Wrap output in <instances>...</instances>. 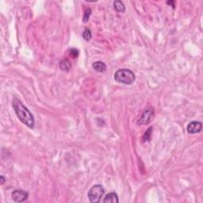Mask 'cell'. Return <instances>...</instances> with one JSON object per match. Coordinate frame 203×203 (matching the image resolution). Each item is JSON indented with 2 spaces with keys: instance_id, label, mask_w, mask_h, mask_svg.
<instances>
[{
  "instance_id": "obj_1",
  "label": "cell",
  "mask_w": 203,
  "mask_h": 203,
  "mask_svg": "<svg viewBox=\"0 0 203 203\" xmlns=\"http://www.w3.org/2000/svg\"><path fill=\"white\" fill-rule=\"evenodd\" d=\"M12 106L18 119L29 128L34 129L35 126V119L29 109L18 98L13 100Z\"/></svg>"
},
{
  "instance_id": "obj_2",
  "label": "cell",
  "mask_w": 203,
  "mask_h": 203,
  "mask_svg": "<svg viewBox=\"0 0 203 203\" xmlns=\"http://www.w3.org/2000/svg\"><path fill=\"white\" fill-rule=\"evenodd\" d=\"M135 79L136 76L133 71L126 68L118 70L114 74V80L125 85H131L133 83Z\"/></svg>"
},
{
  "instance_id": "obj_3",
  "label": "cell",
  "mask_w": 203,
  "mask_h": 203,
  "mask_svg": "<svg viewBox=\"0 0 203 203\" xmlns=\"http://www.w3.org/2000/svg\"><path fill=\"white\" fill-rule=\"evenodd\" d=\"M105 190L101 185L93 186L88 192V199L91 203H98L101 201Z\"/></svg>"
},
{
  "instance_id": "obj_4",
  "label": "cell",
  "mask_w": 203,
  "mask_h": 203,
  "mask_svg": "<svg viewBox=\"0 0 203 203\" xmlns=\"http://www.w3.org/2000/svg\"><path fill=\"white\" fill-rule=\"evenodd\" d=\"M154 114V110L153 108H147L145 111L143 112L142 115L140 118V119L137 121V125H145V124H148L151 121V118L153 117Z\"/></svg>"
},
{
  "instance_id": "obj_5",
  "label": "cell",
  "mask_w": 203,
  "mask_h": 203,
  "mask_svg": "<svg viewBox=\"0 0 203 203\" xmlns=\"http://www.w3.org/2000/svg\"><path fill=\"white\" fill-rule=\"evenodd\" d=\"M11 197L15 202H23L28 199L29 193L21 189L15 190L11 194Z\"/></svg>"
},
{
  "instance_id": "obj_6",
  "label": "cell",
  "mask_w": 203,
  "mask_h": 203,
  "mask_svg": "<svg viewBox=\"0 0 203 203\" xmlns=\"http://www.w3.org/2000/svg\"><path fill=\"white\" fill-rule=\"evenodd\" d=\"M201 129H202L201 122L198 121H193L190 122L189 125H187V132L190 134L198 133L201 131Z\"/></svg>"
},
{
  "instance_id": "obj_7",
  "label": "cell",
  "mask_w": 203,
  "mask_h": 203,
  "mask_svg": "<svg viewBox=\"0 0 203 203\" xmlns=\"http://www.w3.org/2000/svg\"><path fill=\"white\" fill-rule=\"evenodd\" d=\"M118 201L119 200H118V194L114 192L108 194L103 199L104 203H118Z\"/></svg>"
},
{
  "instance_id": "obj_8",
  "label": "cell",
  "mask_w": 203,
  "mask_h": 203,
  "mask_svg": "<svg viewBox=\"0 0 203 203\" xmlns=\"http://www.w3.org/2000/svg\"><path fill=\"white\" fill-rule=\"evenodd\" d=\"M92 67L94 70H95L98 72H100V73H103L106 71V65L105 64V63L102 62V61H96L92 64Z\"/></svg>"
},
{
  "instance_id": "obj_9",
  "label": "cell",
  "mask_w": 203,
  "mask_h": 203,
  "mask_svg": "<svg viewBox=\"0 0 203 203\" xmlns=\"http://www.w3.org/2000/svg\"><path fill=\"white\" fill-rule=\"evenodd\" d=\"M71 68V64L68 60H63L60 62V68L63 71H69Z\"/></svg>"
},
{
  "instance_id": "obj_10",
  "label": "cell",
  "mask_w": 203,
  "mask_h": 203,
  "mask_svg": "<svg viewBox=\"0 0 203 203\" xmlns=\"http://www.w3.org/2000/svg\"><path fill=\"white\" fill-rule=\"evenodd\" d=\"M114 8H115V10L118 11V12H121V13L125 12V5H124V3H123L121 1H120V0L114 1Z\"/></svg>"
},
{
  "instance_id": "obj_11",
  "label": "cell",
  "mask_w": 203,
  "mask_h": 203,
  "mask_svg": "<svg viewBox=\"0 0 203 203\" xmlns=\"http://www.w3.org/2000/svg\"><path fill=\"white\" fill-rule=\"evenodd\" d=\"M83 39L85 40L86 41H89L91 39V38H92V34H91V30H90L89 29L86 28L85 29H84L83 33Z\"/></svg>"
},
{
  "instance_id": "obj_12",
  "label": "cell",
  "mask_w": 203,
  "mask_h": 203,
  "mask_svg": "<svg viewBox=\"0 0 203 203\" xmlns=\"http://www.w3.org/2000/svg\"><path fill=\"white\" fill-rule=\"evenodd\" d=\"M151 131H152V128L150 127V128L148 129L144 135L143 136V142H147V141H149L150 139H151Z\"/></svg>"
},
{
  "instance_id": "obj_13",
  "label": "cell",
  "mask_w": 203,
  "mask_h": 203,
  "mask_svg": "<svg viewBox=\"0 0 203 203\" xmlns=\"http://www.w3.org/2000/svg\"><path fill=\"white\" fill-rule=\"evenodd\" d=\"M91 10L90 8H88V9L86 10L85 12H84L83 17V21L84 23H87L89 20L90 16H91Z\"/></svg>"
},
{
  "instance_id": "obj_14",
  "label": "cell",
  "mask_w": 203,
  "mask_h": 203,
  "mask_svg": "<svg viewBox=\"0 0 203 203\" xmlns=\"http://www.w3.org/2000/svg\"><path fill=\"white\" fill-rule=\"evenodd\" d=\"M70 56L73 57V58H76L79 56V50L76 49V48H71L70 50Z\"/></svg>"
},
{
  "instance_id": "obj_15",
  "label": "cell",
  "mask_w": 203,
  "mask_h": 203,
  "mask_svg": "<svg viewBox=\"0 0 203 203\" xmlns=\"http://www.w3.org/2000/svg\"><path fill=\"white\" fill-rule=\"evenodd\" d=\"M5 183H6L5 177H4L3 175H1V176H0V183H1V185H3V184H5Z\"/></svg>"
},
{
  "instance_id": "obj_16",
  "label": "cell",
  "mask_w": 203,
  "mask_h": 203,
  "mask_svg": "<svg viewBox=\"0 0 203 203\" xmlns=\"http://www.w3.org/2000/svg\"><path fill=\"white\" fill-rule=\"evenodd\" d=\"M167 3L170 4V5H172L173 8H175V2H174V1H171H171H169V2H168Z\"/></svg>"
}]
</instances>
